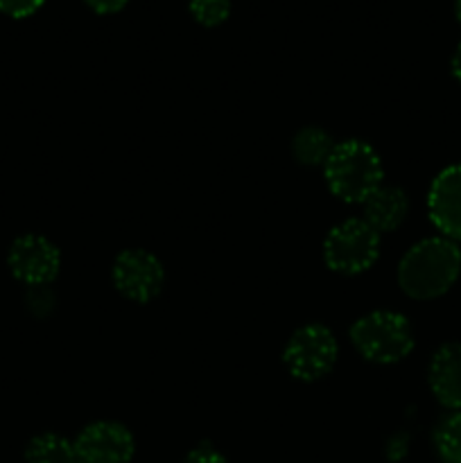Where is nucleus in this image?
Returning <instances> with one entry per match:
<instances>
[{"label": "nucleus", "mask_w": 461, "mask_h": 463, "mask_svg": "<svg viewBox=\"0 0 461 463\" xmlns=\"http://www.w3.org/2000/svg\"><path fill=\"white\" fill-rule=\"evenodd\" d=\"M75 463H81V461H80V459H77V461H75Z\"/></svg>", "instance_id": "412c9836"}, {"label": "nucleus", "mask_w": 461, "mask_h": 463, "mask_svg": "<svg viewBox=\"0 0 461 463\" xmlns=\"http://www.w3.org/2000/svg\"><path fill=\"white\" fill-rule=\"evenodd\" d=\"M452 75L456 77V81H461V43L452 54Z\"/></svg>", "instance_id": "6ab92c4d"}, {"label": "nucleus", "mask_w": 461, "mask_h": 463, "mask_svg": "<svg viewBox=\"0 0 461 463\" xmlns=\"http://www.w3.org/2000/svg\"><path fill=\"white\" fill-rule=\"evenodd\" d=\"M437 450L446 463H461V414H452L438 425Z\"/></svg>", "instance_id": "4468645a"}, {"label": "nucleus", "mask_w": 461, "mask_h": 463, "mask_svg": "<svg viewBox=\"0 0 461 463\" xmlns=\"http://www.w3.org/2000/svg\"><path fill=\"white\" fill-rule=\"evenodd\" d=\"M407 194L400 188H382L380 185L371 197L364 199V222L380 231H393L407 217Z\"/></svg>", "instance_id": "9b49d317"}, {"label": "nucleus", "mask_w": 461, "mask_h": 463, "mask_svg": "<svg viewBox=\"0 0 461 463\" xmlns=\"http://www.w3.org/2000/svg\"><path fill=\"white\" fill-rule=\"evenodd\" d=\"M43 0H0V12L12 18H25L34 14Z\"/></svg>", "instance_id": "dca6fc26"}, {"label": "nucleus", "mask_w": 461, "mask_h": 463, "mask_svg": "<svg viewBox=\"0 0 461 463\" xmlns=\"http://www.w3.org/2000/svg\"><path fill=\"white\" fill-rule=\"evenodd\" d=\"M113 283L131 301H152L163 288V265L149 251L129 249L113 265Z\"/></svg>", "instance_id": "0eeeda50"}, {"label": "nucleus", "mask_w": 461, "mask_h": 463, "mask_svg": "<svg viewBox=\"0 0 461 463\" xmlns=\"http://www.w3.org/2000/svg\"><path fill=\"white\" fill-rule=\"evenodd\" d=\"M459 247L447 238H429L405 253L398 267V283L407 297L428 301L446 294L459 279Z\"/></svg>", "instance_id": "f257e3e1"}, {"label": "nucleus", "mask_w": 461, "mask_h": 463, "mask_svg": "<svg viewBox=\"0 0 461 463\" xmlns=\"http://www.w3.org/2000/svg\"><path fill=\"white\" fill-rule=\"evenodd\" d=\"M333 149V140L319 127L301 129L296 134V138H294V156L303 165H319V163H325Z\"/></svg>", "instance_id": "ddd939ff"}, {"label": "nucleus", "mask_w": 461, "mask_h": 463, "mask_svg": "<svg viewBox=\"0 0 461 463\" xmlns=\"http://www.w3.org/2000/svg\"><path fill=\"white\" fill-rule=\"evenodd\" d=\"M183 463H226V459L212 446H199L185 457Z\"/></svg>", "instance_id": "f3484780"}, {"label": "nucleus", "mask_w": 461, "mask_h": 463, "mask_svg": "<svg viewBox=\"0 0 461 463\" xmlns=\"http://www.w3.org/2000/svg\"><path fill=\"white\" fill-rule=\"evenodd\" d=\"M27 463H75V446L59 434H41L25 450Z\"/></svg>", "instance_id": "f8f14e48"}, {"label": "nucleus", "mask_w": 461, "mask_h": 463, "mask_svg": "<svg viewBox=\"0 0 461 463\" xmlns=\"http://www.w3.org/2000/svg\"><path fill=\"white\" fill-rule=\"evenodd\" d=\"M455 9H456V18H459V23H461V0H456Z\"/></svg>", "instance_id": "aec40b11"}, {"label": "nucleus", "mask_w": 461, "mask_h": 463, "mask_svg": "<svg viewBox=\"0 0 461 463\" xmlns=\"http://www.w3.org/2000/svg\"><path fill=\"white\" fill-rule=\"evenodd\" d=\"M380 253V233L364 220H346L334 226L324 244V258L328 267L339 274L366 271Z\"/></svg>", "instance_id": "20e7f679"}, {"label": "nucleus", "mask_w": 461, "mask_h": 463, "mask_svg": "<svg viewBox=\"0 0 461 463\" xmlns=\"http://www.w3.org/2000/svg\"><path fill=\"white\" fill-rule=\"evenodd\" d=\"M429 387L441 405L461 410V344H446L434 353Z\"/></svg>", "instance_id": "9d476101"}, {"label": "nucleus", "mask_w": 461, "mask_h": 463, "mask_svg": "<svg viewBox=\"0 0 461 463\" xmlns=\"http://www.w3.org/2000/svg\"><path fill=\"white\" fill-rule=\"evenodd\" d=\"M428 208L432 224L447 240L461 242V165L446 167L428 194Z\"/></svg>", "instance_id": "1a4fd4ad"}, {"label": "nucleus", "mask_w": 461, "mask_h": 463, "mask_svg": "<svg viewBox=\"0 0 461 463\" xmlns=\"http://www.w3.org/2000/svg\"><path fill=\"white\" fill-rule=\"evenodd\" d=\"M190 12L202 25H220L230 14V0H190Z\"/></svg>", "instance_id": "2eb2a0df"}, {"label": "nucleus", "mask_w": 461, "mask_h": 463, "mask_svg": "<svg viewBox=\"0 0 461 463\" xmlns=\"http://www.w3.org/2000/svg\"><path fill=\"white\" fill-rule=\"evenodd\" d=\"M9 269L21 283L41 288L57 276L61 256L50 240L41 235H23L9 249Z\"/></svg>", "instance_id": "423d86ee"}, {"label": "nucleus", "mask_w": 461, "mask_h": 463, "mask_svg": "<svg viewBox=\"0 0 461 463\" xmlns=\"http://www.w3.org/2000/svg\"><path fill=\"white\" fill-rule=\"evenodd\" d=\"M334 360H337V342L333 333L319 324L296 330L285 348V364L289 373L306 383L330 373Z\"/></svg>", "instance_id": "39448f33"}, {"label": "nucleus", "mask_w": 461, "mask_h": 463, "mask_svg": "<svg viewBox=\"0 0 461 463\" xmlns=\"http://www.w3.org/2000/svg\"><path fill=\"white\" fill-rule=\"evenodd\" d=\"M75 455L81 463H129L134 457V439L118 423H93L77 437Z\"/></svg>", "instance_id": "6e6552de"}, {"label": "nucleus", "mask_w": 461, "mask_h": 463, "mask_svg": "<svg viewBox=\"0 0 461 463\" xmlns=\"http://www.w3.org/2000/svg\"><path fill=\"white\" fill-rule=\"evenodd\" d=\"M324 165L330 190L343 202L364 203V199L371 197L382 181V161L375 149L362 140L334 145Z\"/></svg>", "instance_id": "f03ea898"}, {"label": "nucleus", "mask_w": 461, "mask_h": 463, "mask_svg": "<svg viewBox=\"0 0 461 463\" xmlns=\"http://www.w3.org/2000/svg\"><path fill=\"white\" fill-rule=\"evenodd\" d=\"M127 3H129V0H86V5L98 14H116L120 12Z\"/></svg>", "instance_id": "a211bd4d"}, {"label": "nucleus", "mask_w": 461, "mask_h": 463, "mask_svg": "<svg viewBox=\"0 0 461 463\" xmlns=\"http://www.w3.org/2000/svg\"><path fill=\"white\" fill-rule=\"evenodd\" d=\"M357 351L378 364H393L407 357L414 348V333L407 317L398 312H373L351 328Z\"/></svg>", "instance_id": "7ed1b4c3"}]
</instances>
